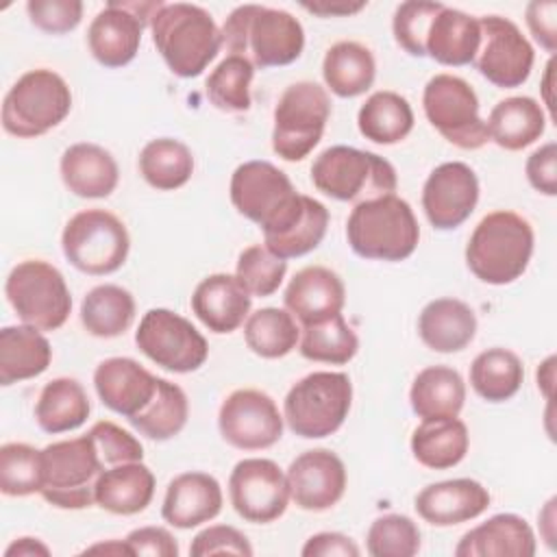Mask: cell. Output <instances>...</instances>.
<instances>
[{"label": "cell", "instance_id": "1", "mask_svg": "<svg viewBox=\"0 0 557 557\" xmlns=\"http://www.w3.org/2000/svg\"><path fill=\"white\" fill-rule=\"evenodd\" d=\"M222 48L244 57L252 67H281L294 63L305 48L302 24L283 9L239 4L226 17Z\"/></svg>", "mask_w": 557, "mask_h": 557}, {"label": "cell", "instance_id": "2", "mask_svg": "<svg viewBox=\"0 0 557 557\" xmlns=\"http://www.w3.org/2000/svg\"><path fill=\"white\" fill-rule=\"evenodd\" d=\"M152 44L172 74L200 76L222 48V30L209 11L189 2H170L150 20Z\"/></svg>", "mask_w": 557, "mask_h": 557}, {"label": "cell", "instance_id": "3", "mask_svg": "<svg viewBox=\"0 0 557 557\" xmlns=\"http://www.w3.org/2000/svg\"><path fill=\"white\" fill-rule=\"evenodd\" d=\"M533 226L516 211H492L474 226L466 263L487 285H507L520 278L533 255Z\"/></svg>", "mask_w": 557, "mask_h": 557}, {"label": "cell", "instance_id": "4", "mask_svg": "<svg viewBox=\"0 0 557 557\" xmlns=\"http://www.w3.org/2000/svg\"><path fill=\"white\" fill-rule=\"evenodd\" d=\"M355 255L372 261H403L413 255L420 226L413 209L396 194L355 205L346 222Z\"/></svg>", "mask_w": 557, "mask_h": 557}, {"label": "cell", "instance_id": "5", "mask_svg": "<svg viewBox=\"0 0 557 557\" xmlns=\"http://www.w3.org/2000/svg\"><path fill=\"white\" fill-rule=\"evenodd\" d=\"M305 196L270 161H246L231 176L233 207L261 226L263 239L285 231L302 211Z\"/></svg>", "mask_w": 557, "mask_h": 557}, {"label": "cell", "instance_id": "6", "mask_svg": "<svg viewBox=\"0 0 557 557\" xmlns=\"http://www.w3.org/2000/svg\"><path fill=\"white\" fill-rule=\"evenodd\" d=\"M311 183L335 200L359 205L394 194L398 176L381 154L352 146H331L313 159Z\"/></svg>", "mask_w": 557, "mask_h": 557}, {"label": "cell", "instance_id": "7", "mask_svg": "<svg viewBox=\"0 0 557 557\" xmlns=\"http://www.w3.org/2000/svg\"><path fill=\"white\" fill-rule=\"evenodd\" d=\"M41 490L46 503L59 509H85L96 503V481L104 470L91 435L48 444L39 453Z\"/></svg>", "mask_w": 557, "mask_h": 557}, {"label": "cell", "instance_id": "8", "mask_svg": "<svg viewBox=\"0 0 557 557\" xmlns=\"http://www.w3.org/2000/svg\"><path fill=\"white\" fill-rule=\"evenodd\" d=\"M352 383L344 372L318 370L294 383L283 400V420L305 440L333 435L348 418Z\"/></svg>", "mask_w": 557, "mask_h": 557}, {"label": "cell", "instance_id": "9", "mask_svg": "<svg viewBox=\"0 0 557 557\" xmlns=\"http://www.w3.org/2000/svg\"><path fill=\"white\" fill-rule=\"evenodd\" d=\"M72 109V91L63 76L48 67L22 74L2 102V128L22 139L59 126Z\"/></svg>", "mask_w": 557, "mask_h": 557}, {"label": "cell", "instance_id": "10", "mask_svg": "<svg viewBox=\"0 0 557 557\" xmlns=\"http://www.w3.org/2000/svg\"><path fill=\"white\" fill-rule=\"evenodd\" d=\"M4 294L15 315L39 331H57L72 311V296L63 274L48 261H20L7 276Z\"/></svg>", "mask_w": 557, "mask_h": 557}, {"label": "cell", "instance_id": "11", "mask_svg": "<svg viewBox=\"0 0 557 557\" xmlns=\"http://www.w3.org/2000/svg\"><path fill=\"white\" fill-rule=\"evenodd\" d=\"M65 259L81 272L104 276L120 270L131 250L124 222L104 209H85L72 215L61 235Z\"/></svg>", "mask_w": 557, "mask_h": 557}, {"label": "cell", "instance_id": "12", "mask_svg": "<svg viewBox=\"0 0 557 557\" xmlns=\"http://www.w3.org/2000/svg\"><path fill=\"white\" fill-rule=\"evenodd\" d=\"M329 115L331 98L322 85L292 83L274 107L272 150L283 161H302L320 144Z\"/></svg>", "mask_w": 557, "mask_h": 557}, {"label": "cell", "instance_id": "13", "mask_svg": "<svg viewBox=\"0 0 557 557\" xmlns=\"http://www.w3.org/2000/svg\"><path fill=\"white\" fill-rule=\"evenodd\" d=\"M422 109L429 124L453 146L476 150L487 144V124L470 83L455 74H435L424 85Z\"/></svg>", "mask_w": 557, "mask_h": 557}, {"label": "cell", "instance_id": "14", "mask_svg": "<svg viewBox=\"0 0 557 557\" xmlns=\"http://www.w3.org/2000/svg\"><path fill=\"white\" fill-rule=\"evenodd\" d=\"M135 344L152 363L176 374L198 370L209 357L205 335L187 318L163 307L144 313Z\"/></svg>", "mask_w": 557, "mask_h": 557}, {"label": "cell", "instance_id": "15", "mask_svg": "<svg viewBox=\"0 0 557 557\" xmlns=\"http://www.w3.org/2000/svg\"><path fill=\"white\" fill-rule=\"evenodd\" d=\"M479 28L481 44L472 65L496 87H520L529 78L535 61L529 39L511 20L500 15L479 17Z\"/></svg>", "mask_w": 557, "mask_h": 557}, {"label": "cell", "instance_id": "16", "mask_svg": "<svg viewBox=\"0 0 557 557\" xmlns=\"http://www.w3.org/2000/svg\"><path fill=\"white\" fill-rule=\"evenodd\" d=\"M163 2H107L91 20L87 46L91 57L104 67H122L135 59L141 44L144 26Z\"/></svg>", "mask_w": 557, "mask_h": 557}, {"label": "cell", "instance_id": "17", "mask_svg": "<svg viewBox=\"0 0 557 557\" xmlns=\"http://www.w3.org/2000/svg\"><path fill=\"white\" fill-rule=\"evenodd\" d=\"M228 498L237 516L246 522H274L285 513L289 503L287 476L272 459H242L231 470Z\"/></svg>", "mask_w": 557, "mask_h": 557}, {"label": "cell", "instance_id": "18", "mask_svg": "<svg viewBox=\"0 0 557 557\" xmlns=\"http://www.w3.org/2000/svg\"><path fill=\"white\" fill-rule=\"evenodd\" d=\"M218 429L226 444L239 450H263L283 435V416L276 403L261 389L231 392L218 411Z\"/></svg>", "mask_w": 557, "mask_h": 557}, {"label": "cell", "instance_id": "19", "mask_svg": "<svg viewBox=\"0 0 557 557\" xmlns=\"http://www.w3.org/2000/svg\"><path fill=\"white\" fill-rule=\"evenodd\" d=\"M479 202V178L468 163L437 165L424 181L422 209L431 226L450 231L463 224Z\"/></svg>", "mask_w": 557, "mask_h": 557}, {"label": "cell", "instance_id": "20", "mask_svg": "<svg viewBox=\"0 0 557 557\" xmlns=\"http://www.w3.org/2000/svg\"><path fill=\"white\" fill-rule=\"evenodd\" d=\"M289 498L305 511H326L346 492V466L329 448L300 453L285 472Z\"/></svg>", "mask_w": 557, "mask_h": 557}, {"label": "cell", "instance_id": "21", "mask_svg": "<svg viewBox=\"0 0 557 557\" xmlns=\"http://www.w3.org/2000/svg\"><path fill=\"white\" fill-rule=\"evenodd\" d=\"M159 376L148 372L131 357H109L94 370V387L98 398L111 411L126 420L137 416L154 396Z\"/></svg>", "mask_w": 557, "mask_h": 557}, {"label": "cell", "instance_id": "22", "mask_svg": "<svg viewBox=\"0 0 557 557\" xmlns=\"http://www.w3.org/2000/svg\"><path fill=\"white\" fill-rule=\"evenodd\" d=\"M252 296L235 274L218 272L202 278L191 294L194 315L213 333L224 335L239 329L250 315Z\"/></svg>", "mask_w": 557, "mask_h": 557}, {"label": "cell", "instance_id": "23", "mask_svg": "<svg viewBox=\"0 0 557 557\" xmlns=\"http://www.w3.org/2000/svg\"><path fill=\"white\" fill-rule=\"evenodd\" d=\"M490 507V492L474 479L431 483L416 496L418 516L433 527H453L479 518Z\"/></svg>", "mask_w": 557, "mask_h": 557}, {"label": "cell", "instance_id": "24", "mask_svg": "<svg viewBox=\"0 0 557 557\" xmlns=\"http://www.w3.org/2000/svg\"><path fill=\"white\" fill-rule=\"evenodd\" d=\"M222 487L207 472H183L168 483L161 516L176 529H194L222 511Z\"/></svg>", "mask_w": 557, "mask_h": 557}, {"label": "cell", "instance_id": "25", "mask_svg": "<svg viewBox=\"0 0 557 557\" xmlns=\"http://www.w3.org/2000/svg\"><path fill=\"white\" fill-rule=\"evenodd\" d=\"M283 302L285 309L305 326L342 313L346 287L333 270L324 265H307L292 276Z\"/></svg>", "mask_w": 557, "mask_h": 557}, {"label": "cell", "instance_id": "26", "mask_svg": "<svg viewBox=\"0 0 557 557\" xmlns=\"http://www.w3.org/2000/svg\"><path fill=\"white\" fill-rule=\"evenodd\" d=\"M537 550L531 524L516 513H496L461 535L457 557H533Z\"/></svg>", "mask_w": 557, "mask_h": 557}, {"label": "cell", "instance_id": "27", "mask_svg": "<svg viewBox=\"0 0 557 557\" xmlns=\"http://www.w3.org/2000/svg\"><path fill=\"white\" fill-rule=\"evenodd\" d=\"M63 185L78 198H107L120 181V170L109 150L78 141L63 150L59 161Z\"/></svg>", "mask_w": 557, "mask_h": 557}, {"label": "cell", "instance_id": "28", "mask_svg": "<svg viewBox=\"0 0 557 557\" xmlns=\"http://www.w3.org/2000/svg\"><path fill=\"white\" fill-rule=\"evenodd\" d=\"M154 474L141 461L104 468L96 481V505L115 516L144 511L154 496Z\"/></svg>", "mask_w": 557, "mask_h": 557}, {"label": "cell", "instance_id": "29", "mask_svg": "<svg viewBox=\"0 0 557 557\" xmlns=\"http://www.w3.org/2000/svg\"><path fill=\"white\" fill-rule=\"evenodd\" d=\"M418 335L435 352H459L476 335V315L459 298H435L420 311Z\"/></svg>", "mask_w": 557, "mask_h": 557}, {"label": "cell", "instance_id": "30", "mask_svg": "<svg viewBox=\"0 0 557 557\" xmlns=\"http://www.w3.org/2000/svg\"><path fill=\"white\" fill-rule=\"evenodd\" d=\"M481 44L479 20L450 7H442L426 33L424 52L442 65H470Z\"/></svg>", "mask_w": 557, "mask_h": 557}, {"label": "cell", "instance_id": "31", "mask_svg": "<svg viewBox=\"0 0 557 557\" xmlns=\"http://www.w3.org/2000/svg\"><path fill=\"white\" fill-rule=\"evenodd\" d=\"M52 361L50 342L35 326H4L0 331V385L35 379Z\"/></svg>", "mask_w": 557, "mask_h": 557}, {"label": "cell", "instance_id": "32", "mask_svg": "<svg viewBox=\"0 0 557 557\" xmlns=\"http://www.w3.org/2000/svg\"><path fill=\"white\" fill-rule=\"evenodd\" d=\"M485 124L490 139L498 148L516 152L544 135L546 115L535 98L511 96L494 104Z\"/></svg>", "mask_w": 557, "mask_h": 557}, {"label": "cell", "instance_id": "33", "mask_svg": "<svg viewBox=\"0 0 557 557\" xmlns=\"http://www.w3.org/2000/svg\"><path fill=\"white\" fill-rule=\"evenodd\" d=\"M409 403L420 420L457 418L466 403V383L448 366H429L416 374Z\"/></svg>", "mask_w": 557, "mask_h": 557}, {"label": "cell", "instance_id": "34", "mask_svg": "<svg viewBox=\"0 0 557 557\" xmlns=\"http://www.w3.org/2000/svg\"><path fill=\"white\" fill-rule=\"evenodd\" d=\"M470 446L466 422L459 418L422 420L411 433V453L416 461L431 470H448L457 466Z\"/></svg>", "mask_w": 557, "mask_h": 557}, {"label": "cell", "instance_id": "35", "mask_svg": "<svg viewBox=\"0 0 557 557\" xmlns=\"http://www.w3.org/2000/svg\"><path fill=\"white\" fill-rule=\"evenodd\" d=\"M91 405L85 387L70 376L52 379L39 392L35 405V420L46 433L74 431L89 418Z\"/></svg>", "mask_w": 557, "mask_h": 557}, {"label": "cell", "instance_id": "36", "mask_svg": "<svg viewBox=\"0 0 557 557\" xmlns=\"http://www.w3.org/2000/svg\"><path fill=\"white\" fill-rule=\"evenodd\" d=\"M322 76L335 96H361L372 87L376 76L374 54L359 41H337L324 54Z\"/></svg>", "mask_w": 557, "mask_h": 557}, {"label": "cell", "instance_id": "37", "mask_svg": "<svg viewBox=\"0 0 557 557\" xmlns=\"http://www.w3.org/2000/svg\"><path fill=\"white\" fill-rule=\"evenodd\" d=\"M359 133L383 146L403 141L413 128V109L409 100L396 91H374L357 113Z\"/></svg>", "mask_w": 557, "mask_h": 557}, {"label": "cell", "instance_id": "38", "mask_svg": "<svg viewBox=\"0 0 557 557\" xmlns=\"http://www.w3.org/2000/svg\"><path fill=\"white\" fill-rule=\"evenodd\" d=\"M133 320L135 298L120 285H96L81 302V322L94 337H117L131 329Z\"/></svg>", "mask_w": 557, "mask_h": 557}, {"label": "cell", "instance_id": "39", "mask_svg": "<svg viewBox=\"0 0 557 557\" xmlns=\"http://www.w3.org/2000/svg\"><path fill=\"white\" fill-rule=\"evenodd\" d=\"M524 381L522 359L509 348H487L470 366V385L487 403H505Z\"/></svg>", "mask_w": 557, "mask_h": 557}, {"label": "cell", "instance_id": "40", "mask_svg": "<svg viewBox=\"0 0 557 557\" xmlns=\"http://www.w3.org/2000/svg\"><path fill=\"white\" fill-rule=\"evenodd\" d=\"M139 174L159 191L178 189L194 174V154L174 137L152 139L139 152Z\"/></svg>", "mask_w": 557, "mask_h": 557}, {"label": "cell", "instance_id": "41", "mask_svg": "<svg viewBox=\"0 0 557 557\" xmlns=\"http://www.w3.org/2000/svg\"><path fill=\"white\" fill-rule=\"evenodd\" d=\"M187 416H189V403L183 387L159 376L152 400L137 416L128 418V422L144 437L154 442H165L183 431V426L187 424Z\"/></svg>", "mask_w": 557, "mask_h": 557}, {"label": "cell", "instance_id": "42", "mask_svg": "<svg viewBox=\"0 0 557 557\" xmlns=\"http://www.w3.org/2000/svg\"><path fill=\"white\" fill-rule=\"evenodd\" d=\"M244 339L255 355L263 359H278L298 346L300 329L287 309L263 307L246 318Z\"/></svg>", "mask_w": 557, "mask_h": 557}, {"label": "cell", "instance_id": "43", "mask_svg": "<svg viewBox=\"0 0 557 557\" xmlns=\"http://www.w3.org/2000/svg\"><path fill=\"white\" fill-rule=\"evenodd\" d=\"M300 331L298 350L309 361L342 366L348 363L359 350V337L342 313L305 324Z\"/></svg>", "mask_w": 557, "mask_h": 557}, {"label": "cell", "instance_id": "44", "mask_svg": "<svg viewBox=\"0 0 557 557\" xmlns=\"http://www.w3.org/2000/svg\"><path fill=\"white\" fill-rule=\"evenodd\" d=\"M329 228V209L311 198L305 196V207L300 211V215L278 235L265 237V248L270 252H274L281 259H294V257H302L311 250H315Z\"/></svg>", "mask_w": 557, "mask_h": 557}, {"label": "cell", "instance_id": "45", "mask_svg": "<svg viewBox=\"0 0 557 557\" xmlns=\"http://www.w3.org/2000/svg\"><path fill=\"white\" fill-rule=\"evenodd\" d=\"M255 67L237 54H226L209 74L205 87L211 104L226 113H244L250 109V83Z\"/></svg>", "mask_w": 557, "mask_h": 557}, {"label": "cell", "instance_id": "46", "mask_svg": "<svg viewBox=\"0 0 557 557\" xmlns=\"http://www.w3.org/2000/svg\"><path fill=\"white\" fill-rule=\"evenodd\" d=\"M35 446L7 442L0 446V492L4 496H30L41 490V461Z\"/></svg>", "mask_w": 557, "mask_h": 557}, {"label": "cell", "instance_id": "47", "mask_svg": "<svg viewBox=\"0 0 557 557\" xmlns=\"http://www.w3.org/2000/svg\"><path fill=\"white\" fill-rule=\"evenodd\" d=\"M366 550L372 557H413L420 550V529L403 513L379 516L368 529Z\"/></svg>", "mask_w": 557, "mask_h": 557}, {"label": "cell", "instance_id": "48", "mask_svg": "<svg viewBox=\"0 0 557 557\" xmlns=\"http://www.w3.org/2000/svg\"><path fill=\"white\" fill-rule=\"evenodd\" d=\"M287 272V261L265 248V244H252L237 257L235 276L250 296H272Z\"/></svg>", "mask_w": 557, "mask_h": 557}, {"label": "cell", "instance_id": "49", "mask_svg": "<svg viewBox=\"0 0 557 557\" xmlns=\"http://www.w3.org/2000/svg\"><path fill=\"white\" fill-rule=\"evenodd\" d=\"M442 2H422L409 0L396 7L392 17V33L396 44L411 57H426L424 39L435 13L442 9Z\"/></svg>", "mask_w": 557, "mask_h": 557}, {"label": "cell", "instance_id": "50", "mask_svg": "<svg viewBox=\"0 0 557 557\" xmlns=\"http://www.w3.org/2000/svg\"><path fill=\"white\" fill-rule=\"evenodd\" d=\"M89 435H91L96 450H98L100 459L104 461V466L141 461V457H144V446L139 444V440L111 420H98L89 429Z\"/></svg>", "mask_w": 557, "mask_h": 557}, {"label": "cell", "instance_id": "51", "mask_svg": "<svg viewBox=\"0 0 557 557\" xmlns=\"http://www.w3.org/2000/svg\"><path fill=\"white\" fill-rule=\"evenodd\" d=\"M26 13L30 22L50 35H63L74 30L83 17L81 0H28Z\"/></svg>", "mask_w": 557, "mask_h": 557}, {"label": "cell", "instance_id": "52", "mask_svg": "<svg viewBox=\"0 0 557 557\" xmlns=\"http://www.w3.org/2000/svg\"><path fill=\"white\" fill-rule=\"evenodd\" d=\"M189 555L207 557V555H239L250 557L252 546L248 537L228 524H211L202 529L189 544Z\"/></svg>", "mask_w": 557, "mask_h": 557}, {"label": "cell", "instance_id": "53", "mask_svg": "<svg viewBox=\"0 0 557 557\" xmlns=\"http://www.w3.org/2000/svg\"><path fill=\"white\" fill-rule=\"evenodd\" d=\"M527 178L533 189H537L544 196L557 194V146L555 141H548L533 150L524 165Z\"/></svg>", "mask_w": 557, "mask_h": 557}, {"label": "cell", "instance_id": "54", "mask_svg": "<svg viewBox=\"0 0 557 557\" xmlns=\"http://www.w3.org/2000/svg\"><path fill=\"white\" fill-rule=\"evenodd\" d=\"M126 544L133 555H150V557H178L176 537L163 527H139L126 535Z\"/></svg>", "mask_w": 557, "mask_h": 557}, {"label": "cell", "instance_id": "55", "mask_svg": "<svg viewBox=\"0 0 557 557\" xmlns=\"http://www.w3.org/2000/svg\"><path fill=\"white\" fill-rule=\"evenodd\" d=\"M555 24H557V4L553 0H546V2L533 0L527 4V26L533 39L550 54L557 50Z\"/></svg>", "mask_w": 557, "mask_h": 557}, {"label": "cell", "instance_id": "56", "mask_svg": "<svg viewBox=\"0 0 557 557\" xmlns=\"http://www.w3.org/2000/svg\"><path fill=\"white\" fill-rule=\"evenodd\" d=\"M302 557H359V546L344 533L324 531L311 535L302 546Z\"/></svg>", "mask_w": 557, "mask_h": 557}, {"label": "cell", "instance_id": "57", "mask_svg": "<svg viewBox=\"0 0 557 557\" xmlns=\"http://www.w3.org/2000/svg\"><path fill=\"white\" fill-rule=\"evenodd\" d=\"M302 7L315 15L331 17V15H352L359 13L366 2H302Z\"/></svg>", "mask_w": 557, "mask_h": 557}, {"label": "cell", "instance_id": "58", "mask_svg": "<svg viewBox=\"0 0 557 557\" xmlns=\"http://www.w3.org/2000/svg\"><path fill=\"white\" fill-rule=\"evenodd\" d=\"M50 548L37 537H20L7 550L4 557H48Z\"/></svg>", "mask_w": 557, "mask_h": 557}, {"label": "cell", "instance_id": "59", "mask_svg": "<svg viewBox=\"0 0 557 557\" xmlns=\"http://www.w3.org/2000/svg\"><path fill=\"white\" fill-rule=\"evenodd\" d=\"M553 383H555V357L550 355V357L537 368V387L542 389V394L546 396V400H550V396H553Z\"/></svg>", "mask_w": 557, "mask_h": 557}, {"label": "cell", "instance_id": "60", "mask_svg": "<svg viewBox=\"0 0 557 557\" xmlns=\"http://www.w3.org/2000/svg\"><path fill=\"white\" fill-rule=\"evenodd\" d=\"M83 553H85V555L102 553V555H115V557H120V555H133V550H131V546L126 544V540H124V542H122V540H109V542H100V544L87 546Z\"/></svg>", "mask_w": 557, "mask_h": 557}, {"label": "cell", "instance_id": "61", "mask_svg": "<svg viewBox=\"0 0 557 557\" xmlns=\"http://www.w3.org/2000/svg\"><path fill=\"white\" fill-rule=\"evenodd\" d=\"M555 503H557V498H550V500L546 503L544 511L540 513L542 524L548 527V531H546V544H548V548H555V531H553V522H555Z\"/></svg>", "mask_w": 557, "mask_h": 557}, {"label": "cell", "instance_id": "62", "mask_svg": "<svg viewBox=\"0 0 557 557\" xmlns=\"http://www.w3.org/2000/svg\"><path fill=\"white\" fill-rule=\"evenodd\" d=\"M553 65H555V61L550 59L548 61V65H546V76H544V102H546V107L550 109V115H553V98H550V81H553Z\"/></svg>", "mask_w": 557, "mask_h": 557}]
</instances>
